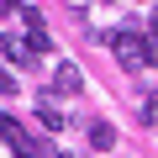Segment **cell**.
Returning a JSON list of instances; mask_svg holds the SVG:
<instances>
[{"label":"cell","mask_w":158,"mask_h":158,"mask_svg":"<svg viewBox=\"0 0 158 158\" xmlns=\"http://www.w3.org/2000/svg\"><path fill=\"white\" fill-rule=\"evenodd\" d=\"M111 53H116L127 69H148V37H142V32H132V27L111 37Z\"/></svg>","instance_id":"1"},{"label":"cell","mask_w":158,"mask_h":158,"mask_svg":"<svg viewBox=\"0 0 158 158\" xmlns=\"http://www.w3.org/2000/svg\"><path fill=\"white\" fill-rule=\"evenodd\" d=\"M0 137L11 142V153H16V158H48V153H53V148H42L37 137H27V132L11 121V116H0Z\"/></svg>","instance_id":"2"},{"label":"cell","mask_w":158,"mask_h":158,"mask_svg":"<svg viewBox=\"0 0 158 158\" xmlns=\"http://www.w3.org/2000/svg\"><path fill=\"white\" fill-rule=\"evenodd\" d=\"M0 53H6L11 63H21V69H42V63H37L42 53H37L32 42H21V37H6V32H0Z\"/></svg>","instance_id":"3"},{"label":"cell","mask_w":158,"mask_h":158,"mask_svg":"<svg viewBox=\"0 0 158 158\" xmlns=\"http://www.w3.org/2000/svg\"><path fill=\"white\" fill-rule=\"evenodd\" d=\"M79 90H85L79 63H58V69H53V95H79Z\"/></svg>","instance_id":"4"},{"label":"cell","mask_w":158,"mask_h":158,"mask_svg":"<svg viewBox=\"0 0 158 158\" xmlns=\"http://www.w3.org/2000/svg\"><path fill=\"white\" fill-rule=\"evenodd\" d=\"M37 121H42L48 132H63V127H69V116L58 111V100H53V95H37Z\"/></svg>","instance_id":"5"},{"label":"cell","mask_w":158,"mask_h":158,"mask_svg":"<svg viewBox=\"0 0 158 158\" xmlns=\"http://www.w3.org/2000/svg\"><path fill=\"white\" fill-rule=\"evenodd\" d=\"M90 148H95V153L116 148V127H111V121H90Z\"/></svg>","instance_id":"6"},{"label":"cell","mask_w":158,"mask_h":158,"mask_svg":"<svg viewBox=\"0 0 158 158\" xmlns=\"http://www.w3.org/2000/svg\"><path fill=\"white\" fill-rule=\"evenodd\" d=\"M137 116H142V121H148V127H158V90H153V95H148V100H142V111H137Z\"/></svg>","instance_id":"7"},{"label":"cell","mask_w":158,"mask_h":158,"mask_svg":"<svg viewBox=\"0 0 158 158\" xmlns=\"http://www.w3.org/2000/svg\"><path fill=\"white\" fill-rule=\"evenodd\" d=\"M0 95H16V74H6V69H0Z\"/></svg>","instance_id":"8"},{"label":"cell","mask_w":158,"mask_h":158,"mask_svg":"<svg viewBox=\"0 0 158 158\" xmlns=\"http://www.w3.org/2000/svg\"><path fill=\"white\" fill-rule=\"evenodd\" d=\"M158 63V32H148V69Z\"/></svg>","instance_id":"9"},{"label":"cell","mask_w":158,"mask_h":158,"mask_svg":"<svg viewBox=\"0 0 158 158\" xmlns=\"http://www.w3.org/2000/svg\"><path fill=\"white\" fill-rule=\"evenodd\" d=\"M27 6V0H0V11H21Z\"/></svg>","instance_id":"10"},{"label":"cell","mask_w":158,"mask_h":158,"mask_svg":"<svg viewBox=\"0 0 158 158\" xmlns=\"http://www.w3.org/2000/svg\"><path fill=\"white\" fill-rule=\"evenodd\" d=\"M48 158H79V153H48Z\"/></svg>","instance_id":"11"},{"label":"cell","mask_w":158,"mask_h":158,"mask_svg":"<svg viewBox=\"0 0 158 158\" xmlns=\"http://www.w3.org/2000/svg\"><path fill=\"white\" fill-rule=\"evenodd\" d=\"M148 32H158V11H153V21H148Z\"/></svg>","instance_id":"12"}]
</instances>
